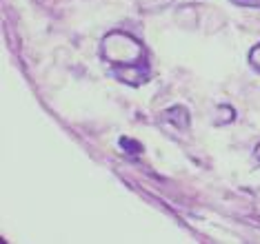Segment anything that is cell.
<instances>
[{
  "label": "cell",
  "mask_w": 260,
  "mask_h": 244,
  "mask_svg": "<svg viewBox=\"0 0 260 244\" xmlns=\"http://www.w3.org/2000/svg\"><path fill=\"white\" fill-rule=\"evenodd\" d=\"M165 120H171L174 124H178V129H182V131L189 127V114L185 107H174V109L165 111Z\"/></svg>",
  "instance_id": "cell-3"
},
{
  "label": "cell",
  "mask_w": 260,
  "mask_h": 244,
  "mask_svg": "<svg viewBox=\"0 0 260 244\" xmlns=\"http://www.w3.org/2000/svg\"><path fill=\"white\" fill-rule=\"evenodd\" d=\"M249 62H251V67L260 71V45H256L253 49L249 51Z\"/></svg>",
  "instance_id": "cell-5"
},
{
  "label": "cell",
  "mask_w": 260,
  "mask_h": 244,
  "mask_svg": "<svg viewBox=\"0 0 260 244\" xmlns=\"http://www.w3.org/2000/svg\"><path fill=\"white\" fill-rule=\"evenodd\" d=\"M103 58L111 64H134L143 62L145 58V47L125 31H111L103 38V47H100Z\"/></svg>",
  "instance_id": "cell-1"
},
{
  "label": "cell",
  "mask_w": 260,
  "mask_h": 244,
  "mask_svg": "<svg viewBox=\"0 0 260 244\" xmlns=\"http://www.w3.org/2000/svg\"><path fill=\"white\" fill-rule=\"evenodd\" d=\"M256 158H258V160H260V145H258V147H256Z\"/></svg>",
  "instance_id": "cell-7"
},
{
  "label": "cell",
  "mask_w": 260,
  "mask_h": 244,
  "mask_svg": "<svg viewBox=\"0 0 260 244\" xmlns=\"http://www.w3.org/2000/svg\"><path fill=\"white\" fill-rule=\"evenodd\" d=\"M234 118H236V111L232 109V107H227V104L218 107V111H216V124H227V122H234Z\"/></svg>",
  "instance_id": "cell-4"
},
{
  "label": "cell",
  "mask_w": 260,
  "mask_h": 244,
  "mask_svg": "<svg viewBox=\"0 0 260 244\" xmlns=\"http://www.w3.org/2000/svg\"><path fill=\"white\" fill-rule=\"evenodd\" d=\"M116 76L127 85H143L149 78V71H147L145 62H134V64H118Z\"/></svg>",
  "instance_id": "cell-2"
},
{
  "label": "cell",
  "mask_w": 260,
  "mask_h": 244,
  "mask_svg": "<svg viewBox=\"0 0 260 244\" xmlns=\"http://www.w3.org/2000/svg\"><path fill=\"white\" fill-rule=\"evenodd\" d=\"M234 5H240V7H251V9H256L260 7V0H232Z\"/></svg>",
  "instance_id": "cell-6"
}]
</instances>
